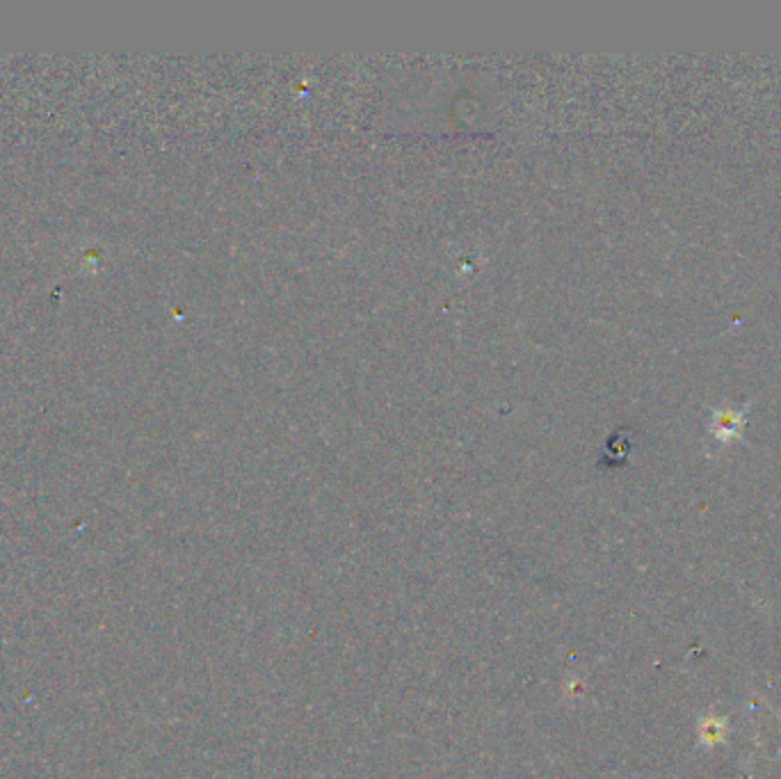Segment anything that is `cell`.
<instances>
[{
	"label": "cell",
	"instance_id": "cell-1",
	"mask_svg": "<svg viewBox=\"0 0 781 779\" xmlns=\"http://www.w3.org/2000/svg\"><path fill=\"white\" fill-rule=\"evenodd\" d=\"M747 409H750V405L740 407V409H734V407L715 409V414H713V435L718 437L720 441L738 439L740 432H743Z\"/></svg>",
	"mask_w": 781,
	"mask_h": 779
},
{
	"label": "cell",
	"instance_id": "cell-2",
	"mask_svg": "<svg viewBox=\"0 0 781 779\" xmlns=\"http://www.w3.org/2000/svg\"><path fill=\"white\" fill-rule=\"evenodd\" d=\"M724 718H718V716H706L699 720V729H697V736H699V743L704 745V748H715V745L722 743L724 738V732H727V725H724Z\"/></svg>",
	"mask_w": 781,
	"mask_h": 779
}]
</instances>
